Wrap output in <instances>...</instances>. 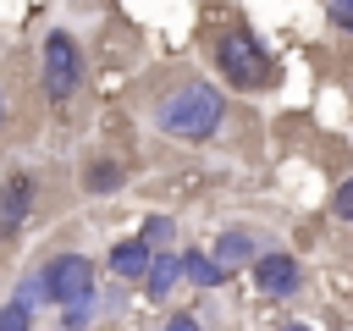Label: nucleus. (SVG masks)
<instances>
[{
    "mask_svg": "<svg viewBox=\"0 0 353 331\" xmlns=\"http://www.w3.org/2000/svg\"><path fill=\"white\" fill-rule=\"evenodd\" d=\"M110 270H116V276H143V270H149V248H143L138 237L116 243V248H110Z\"/></svg>",
    "mask_w": 353,
    "mask_h": 331,
    "instance_id": "9d476101",
    "label": "nucleus"
},
{
    "mask_svg": "<svg viewBox=\"0 0 353 331\" xmlns=\"http://www.w3.org/2000/svg\"><path fill=\"white\" fill-rule=\"evenodd\" d=\"M116 182H121V166H110V160H99V166L88 171V188H94V193H110Z\"/></svg>",
    "mask_w": 353,
    "mask_h": 331,
    "instance_id": "f8f14e48",
    "label": "nucleus"
},
{
    "mask_svg": "<svg viewBox=\"0 0 353 331\" xmlns=\"http://www.w3.org/2000/svg\"><path fill=\"white\" fill-rule=\"evenodd\" d=\"M28 210H33V177H6V188H0V232H17Z\"/></svg>",
    "mask_w": 353,
    "mask_h": 331,
    "instance_id": "423d86ee",
    "label": "nucleus"
},
{
    "mask_svg": "<svg viewBox=\"0 0 353 331\" xmlns=\"http://www.w3.org/2000/svg\"><path fill=\"white\" fill-rule=\"evenodd\" d=\"M39 298H44V292H39V270H33V276L11 292V303L0 309V331H28V325H33V303H39Z\"/></svg>",
    "mask_w": 353,
    "mask_h": 331,
    "instance_id": "0eeeda50",
    "label": "nucleus"
},
{
    "mask_svg": "<svg viewBox=\"0 0 353 331\" xmlns=\"http://www.w3.org/2000/svg\"><path fill=\"white\" fill-rule=\"evenodd\" d=\"M221 270H232V265H243V259H254V237L248 232H221V243H215V254H210Z\"/></svg>",
    "mask_w": 353,
    "mask_h": 331,
    "instance_id": "1a4fd4ad",
    "label": "nucleus"
},
{
    "mask_svg": "<svg viewBox=\"0 0 353 331\" xmlns=\"http://www.w3.org/2000/svg\"><path fill=\"white\" fill-rule=\"evenodd\" d=\"M182 276H188L193 287H221V281H226V270H221L210 254H182Z\"/></svg>",
    "mask_w": 353,
    "mask_h": 331,
    "instance_id": "9b49d317",
    "label": "nucleus"
},
{
    "mask_svg": "<svg viewBox=\"0 0 353 331\" xmlns=\"http://www.w3.org/2000/svg\"><path fill=\"white\" fill-rule=\"evenodd\" d=\"M39 292L55 298L61 309H77V303H94V265L83 254H55L44 270H39Z\"/></svg>",
    "mask_w": 353,
    "mask_h": 331,
    "instance_id": "f03ea898",
    "label": "nucleus"
},
{
    "mask_svg": "<svg viewBox=\"0 0 353 331\" xmlns=\"http://www.w3.org/2000/svg\"><path fill=\"white\" fill-rule=\"evenodd\" d=\"M154 121H160V132H171V138H210V132L221 127V94H215L210 83H182V88H171V94L160 99Z\"/></svg>",
    "mask_w": 353,
    "mask_h": 331,
    "instance_id": "f257e3e1",
    "label": "nucleus"
},
{
    "mask_svg": "<svg viewBox=\"0 0 353 331\" xmlns=\"http://www.w3.org/2000/svg\"><path fill=\"white\" fill-rule=\"evenodd\" d=\"M215 61H221V72H226L237 88H259V83L270 77V61H265V50L254 44L248 28H226V33L215 39Z\"/></svg>",
    "mask_w": 353,
    "mask_h": 331,
    "instance_id": "7ed1b4c3",
    "label": "nucleus"
},
{
    "mask_svg": "<svg viewBox=\"0 0 353 331\" xmlns=\"http://www.w3.org/2000/svg\"><path fill=\"white\" fill-rule=\"evenodd\" d=\"M176 281H182V259H176V254L149 259V270H143V292H149V298H165Z\"/></svg>",
    "mask_w": 353,
    "mask_h": 331,
    "instance_id": "6e6552de",
    "label": "nucleus"
},
{
    "mask_svg": "<svg viewBox=\"0 0 353 331\" xmlns=\"http://www.w3.org/2000/svg\"><path fill=\"white\" fill-rule=\"evenodd\" d=\"M281 331H309V325H281Z\"/></svg>",
    "mask_w": 353,
    "mask_h": 331,
    "instance_id": "a211bd4d",
    "label": "nucleus"
},
{
    "mask_svg": "<svg viewBox=\"0 0 353 331\" xmlns=\"http://www.w3.org/2000/svg\"><path fill=\"white\" fill-rule=\"evenodd\" d=\"M0 127H6V94H0Z\"/></svg>",
    "mask_w": 353,
    "mask_h": 331,
    "instance_id": "f3484780",
    "label": "nucleus"
},
{
    "mask_svg": "<svg viewBox=\"0 0 353 331\" xmlns=\"http://www.w3.org/2000/svg\"><path fill=\"white\" fill-rule=\"evenodd\" d=\"M171 232H176V226H171V215H149V221H143V237H138V243H143V248H154V243H165Z\"/></svg>",
    "mask_w": 353,
    "mask_h": 331,
    "instance_id": "ddd939ff",
    "label": "nucleus"
},
{
    "mask_svg": "<svg viewBox=\"0 0 353 331\" xmlns=\"http://www.w3.org/2000/svg\"><path fill=\"white\" fill-rule=\"evenodd\" d=\"M165 331H199V320H193V314H171V320H165Z\"/></svg>",
    "mask_w": 353,
    "mask_h": 331,
    "instance_id": "2eb2a0df",
    "label": "nucleus"
},
{
    "mask_svg": "<svg viewBox=\"0 0 353 331\" xmlns=\"http://www.w3.org/2000/svg\"><path fill=\"white\" fill-rule=\"evenodd\" d=\"M254 281L270 298H292L298 292V259L292 254H254Z\"/></svg>",
    "mask_w": 353,
    "mask_h": 331,
    "instance_id": "39448f33",
    "label": "nucleus"
},
{
    "mask_svg": "<svg viewBox=\"0 0 353 331\" xmlns=\"http://www.w3.org/2000/svg\"><path fill=\"white\" fill-rule=\"evenodd\" d=\"M77 77H83L77 39H72L66 28H55V33L44 39V94H50L55 105H66V99L77 94Z\"/></svg>",
    "mask_w": 353,
    "mask_h": 331,
    "instance_id": "20e7f679",
    "label": "nucleus"
},
{
    "mask_svg": "<svg viewBox=\"0 0 353 331\" xmlns=\"http://www.w3.org/2000/svg\"><path fill=\"white\" fill-rule=\"evenodd\" d=\"M336 22H342V28H353V0H336Z\"/></svg>",
    "mask_w": 353,
    "mask_h": 331,
    "instance_id": "dca6fc26",
    "label": "nucleus"
},
{
    "mask_svg": "<svg viewBox=\"0 0 353 331\" xmlns=\"http://www.w3.org/2000/svg\"><path fill=\"white\" fill-rule=\"evenodd\" d=\"M331 210H336L342 221H353V177H347V182L336 188V199H331Z\"/></svg>",
    "mask_w": 353,
    "mask_h": 331,
    "instance_id": "4468645a",
    "label": "nucleus"
}]
</instances>
